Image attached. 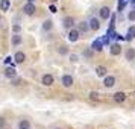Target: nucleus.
<instances>
[{"mask_svg":"<svg viewBox=\"0 0 135 129\" xmlns=\"http://www.w3.org/2000/svg\"><path fill=\"white\" fill-rule=\"evenodd\" d=\"M103 85L106 87V88H111V87H114V85H115V78H114V76H106V78H105Z\"/></svg>","mask_w":135,"mask_h":129,"instance_id":"nucleus-6","label":"nucleus"},{"mask_svg":"<svg viewBox=\"0 0 135 129\" xmlns=\"http://www.w3.org/2000/svg\"><path fill=\"white\" fill-rule=\"evenodd\" d=\"M88 29H91V27H90V25H88L86 21H82V23H79V32H86Z\"/></svg>","mask_w":135,"mask_h":129,"instance_id":"nucleus-16","label":"nucleus"},{"mask_svg":"<svg viewBox=\"0 0 135 129\" xmlns=\"http://www.w3.org/2000/svg\"><path fill=\"white\" fill-rule=\"evenodd\" d=\"M9 6H11V0H2L0 2V9L2 11H8Z\"/></svg>","mask_w":135,"mask_h":129,"instance_id":"nucleus-12","label":"nucleus"},{"mask_svg":"<svg viewBox=\"0 0 135 129\" xmlns=\"http://www.w3.org/2000/svg\"><path fill=\"white\" fill-rule=\"evenodd\" d=\"M68 40L74 43V41H78L79 40V31H76V29H71V31L68 32Z\"/></svg>","mask_w":135,"mask_h":129,"instance_id":"nucleus-5","label":"nucleus"},{"mask_svg":"<svg viewBox=\"0 0 135 129\" xmlns=\"http://www.w3.org/2000/svg\"><path fill=\"white\" fill-rule=\"evenodd\" d=\"M58 52H59L61 55H65V53H67V52H68V49H67V47H61V49L58 50Z\"/></svg>","mask_w":135,"mask_h":129,"instance_id":"nucleus-25","label":"nucleus"},{"mask_svg":"<svg viewBox=\"0 0 135 129\" xmlns=\"http://www.w3.org/2000/svg\"><path fill=\"white\" fill-rule=\"evenodd\" d=\"M70 59H71L73 62H76V61H78V56H76V55H71V58H70Z\"/></svg>","mask_w":135,"mask_h":129,"instance_id":"nucleus-28","label":"nucleus"},{"mask_svg":"<svg viewBox=\"0 0 135 129\" xmlns=\"http://www.w3.org/2000/svg\"><path fill=\"white\" fill-rule=\"evenodd\" d=\"M5 74H6L8 78H14V76H15V70H14L12 67H11V68H6V70H5Z\"/></svg>","mask_w":135,"mask_h":129,"instance_id":"nucleus-21","label":"nucleus"},{"mask_svg":"<svg viewBox=\"0 0 135 129\" xmlns=\"http://www.w3.org/2000/svg\"><path fill=\"white\" fill-rule=\"evenodd\" d=\"M128 18L131 20V21H134V20H135V11H131V12H129Z\"/></svg>","mask_w":135,"mask_h":129,"instance_id":"nucleus-24","label":"nucleus"},{"mask_svg":"<svg viewBox=\"0 0 135 129\" xmlns=\"http://www.w3.org/2000/svg\"><path fill=\"white\" fill-rule=\"evenodd\" d=\"M109 50H111V55L117 56V55H120V52H122V46L120 44H112Z\"/></svg>","mask_w":135,"mask_h":129,"instance_id":"nucleus-9","label":"nucleus"},{"mask_svg":"<svg viewBox=\"0 0 135 129\" xmlns=\"http://www.w3.org/2000/svg\"><path fill=\"white\" fill-rule=\"evenodd\" d=\"M27 2H31V3H33V2H35V0H27Z\"/></svg>","mask_w":135,"mask_h":129,"instance_id":"nucleus-31","label":"nucleus"},{"mask_svg":"<svg viewBox=\"0 0 135 129\" xmlns=\"http://www.w3.org/2000/svg\"><path fill=\"white\" fill-rule=\"evenodd\" d=\"M126 59H129V61L135 59V49H128L126 50Z\"/></svg>","mask_w":135,"mask_h":129,"instance_id":"nucleus-15","label":"nucleus"},{"mask_svg":"<svg viewBox=\"0 0 135 129\" xmlns=\"http://www.w3.org/2000/svg\"><path fill=\"white\" fill-rule=\"evenodd\" d=\"M90 97H91L93 100H97V99H99V93H94V91L90 93Z\"/></svg>","mask_w":135,"mask_h":129,"instance_id":"nucleus-23","label":"nucleus"},{"mask_svg":"<svg viewBox=\"0 0 135 129\" xmlns=\"http://www.w3.org/2000/svg\"><path fill=\"white\" fill-rule=\"evenodd\" d=\"M90 27H91L93 31H99V29H100V21H99L96 17H93V18L90 20Z\"/></svg>","mask_w":135,"mask_h":129,"instance_id":"nucleus-8","label":"nucleus"},{"mask_svg":"<svg viewBox=\"0 0 135 129\" xmlns=\"http://www.w3.org/2000/svg\"><path fill=\"white\" fill-rule=\"evenodd\" d=\"M20 29H21V27H20L18 25H15V26H14V32H20Z\"/></svg>","mask_w":135,"mask_h":129,"instance_id":"nucleus-26","label":"nucleus"},{"mask_svg":"<svg viewBox=\"0 0 135 129\" xmlns=\"http://www.w3.org/2000/svg\"><path fill=\"white\" fill-rule=\"evenodd\" d=\"M18 128L20 129H29V128H31V125H29L27 120H21V122L18 123Z\"/></svg>","mask_w":135,"mask_h":129,"instance_id":"nucleus-19","label":"nucleus"},{"mask_svg":"<svg viewBox=\"0 0 135 129\" xmlns=\"http://www.w3.org/2000/svg\"><path fill=\"white\" fill-rule=\"evenodd\" d=\"M126 2H128V0H120V2H118V11H123V8L126 6Z\"/></svg>","mask_w":135,"mask_h":129,"instance_id":"nucleus-22","label":"nucleus"},{"mask_svg":"<svg viewBox=\"0 0 135 129\" xmlns=\"http://www.w3.org/2000/svg\"><path fill=\"white\" fill-rule=\"evenodd\" d=\"M49 9H50V12H56V8L53 6V5H50V8H49Z\"/></svg>","mask_w":135,"mask_h":129,"instance_id":"nucleus-27","label":"nucleus"},{"mask_svg":"<svg viewBox=\"0 0 135 129\" xmlns=\"http://www.w3.org/2000/svg\"><path fill=\"white\" fill-rule=\"evenodd\" d=\"M124 99H126V94L123 91H117L114 94V100H115L117 103H120V102H124Z\"/></svg>","mask_w":135,"mask_h":129,"instance_id":"nucleus-10","label":"nucleus"},{"mask_svg":"<svg viewBox=\"0 0 135 129\" xmlns=\"http://www.w3.org/2000/svg\"><path fill=\"white\" fill-rule=\"evenodd\" d=\"M52 26H53V21H52V20H46V21L43 23V29L44 31H50Z\"/></svg>","mask_w":135,"mask_h":129,"instance_id":"nucleus-17","label":"nucleus"},{"mask_svg":"<svg viewBox=\"0 0 135 129\" xmlns=\"http://www.w3.org/2000/svg\"><path fill=\"white\" fill-rule=\"evenodd\" d=\"M3 125H5V122H3V118H0V128H2Z\"/></svg>","mask_w":135,"mask_h":129,"instance_id":"nucleus-30","label":"nucleus"},{"mask_svg":"<svg viewBox=\"0 0 135 129\" xmlns=\"http://www.w3.org/2000/svg\"><path fill=\"white\" fill-rule=\"evenodd\" d=\"M11 59H14V58H11V56H8L6 59H5V62H6V64H9V62H11Z\"/></svg>","mask_w":135,"mask_h":129,"instance_id":"nucleus-29","label":"nucleus"},{"mask_svg":"<svg viewBox=\"0 0 135 129\" xmlns=\"http://www.w3.org/2000/svg\"><path fill=\"white\" fill-rule=\"evenodd\" d=\"M20 43H21V37H20L18 34H15V35L12 37V44L14 46H18Z\"/></svg>","mask_w":135,"mask_h":129,"instance_id":"nucleus-20","label":"nucleus"},{"mask_svg":"<svg viewBox=\"0 0 135 129\" xmlns=\"http://www.w3.org/2000/svg\"><path fill=\"white\" fill-rule=\"evenodd\" d=\"M73 25H74V20L71 18V17H65V18H64V26H65V27L70 29V27H73Z\"/></svg>","mask_w":135,"mask_h":129,"instance_id":"nucleus-13","label":"nucleus"},{"mask_svg":"<svg viewBox=\"0 0 135 129\" xmlns=\"http://www.w3.org/2000/svg\"><path fill=\"white\" fill-rule=\"evenodd\" d=\"M106 67H103V65H99V67H96V73H97V76H105L106 74Z\"/></svg>","mask_w":135,"mask_h":129,"instance_id":"nucleus-14","label":"nucleus"},{"mask_svg":"<svg viewBox=\"0 0 135 129\" xmlns=\"http://www.w3.org/2000/svg\"><path fill=\"white\" fill-rule=\"evenodd\" d=\"M128 40H132V38H135V26H131L128 29Z\"/></svg>","mask_w":135,"mask_h":129,"instance_id":"nucleus-18","label":"nucleus"},{"mask_svg":"<svg viewBox=\"0 0 135 129\" xmlns=\"http://www.w3.org/2000/svg\"><path fill=\"white\" fill-rule=\"evenodd\" d=\"M61 82H62V85L64 87H71L73 85V78L70 76V74H65V76H62V79H61Z\"/></svg>","mask_w":135,"mask_h":129,"instance_id":"nucleus-3","label":"nucleus"},{"mask_svg":"<svg viewBox=\"0 0 135 129\" xmlns=\"http://www.w3.org/2000/svg\"><path fill=\"white\" fill-rule=\"evenodd\" d=\"M100 18H103V20H108L111 17V9L108 6H103L102 9H100Z\"/></svg>","mask_w":135,"mask_h":129,"instance_id":"nucleus-2","label":"nucleus"},{"mask_svg":"<svg viewBox=\"0 0 135 129\" xmlns=\"http://www.w3.org/2000/svg\"><path fill=\"white\" fill-rule=\"evenodd\" d=\"M23 12H25L26 15H33V14H35V5L31 3V2H29V3H26L25 8H23Z\"/></svg>","mask_w":135,"mask_h":129,"instance_id":"nucleus-1","label":"nucleus"},{"mask_svg":"<svg viewBox=\"0 0 135 129\" xmlns=\"http://www.w3.org/2000/svg\"><path fill=\"white\" fill-rule=\"evenodd\" d=\"M41 82H43V85L50 87L52 84H53V76H52V74H44L43 79H41Z\"/></svg>","mask_w":135,"mask_h":129,"instance_id":"nucleus-7","label":"nucleus"},{"mask_svg":"<svg viewBox=\"0 0 135 129\" xmlns=\"http://www.w3.org/2000/svg\"><path fill=\"white\" fill-rule=\"evenodd\" d=\"M102 47H103L102 40H96V41L93 43V46H91V49L94 50V52H100V50H102Z\"/></svg>","mask_w":135,"mask_h":129,"instance_id":"nucleus-11","label":"nucleus"},{"mask_svg":"<svg viewBox=\"0 0 135 129\" xmlns=\"http://www.w3.org/2000/svg\"><path fill=\"white\" fill-rule=\"evenodd\" d=\"M14 61L17 62V64H23L26 61V55L23 52H17L15 55H14Z\"/></svg>","mask_w":135,"mask_h":129,"instance_id":"nucleus-4","label":"nucleus"}]
</instances>
